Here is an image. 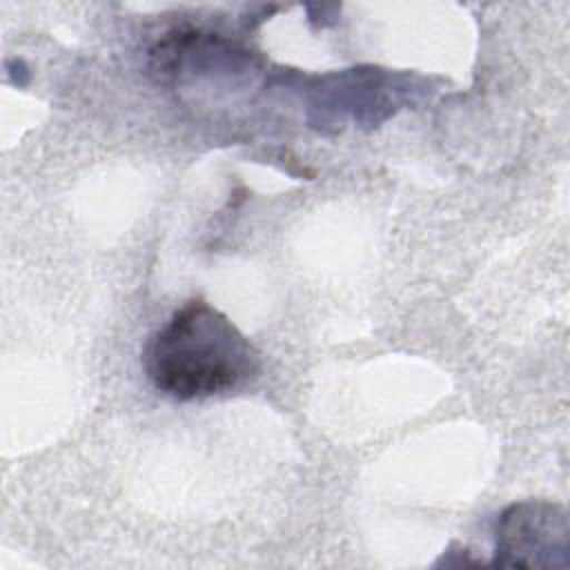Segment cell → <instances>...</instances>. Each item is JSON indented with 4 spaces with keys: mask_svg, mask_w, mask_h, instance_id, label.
<instances>
[{
    "mask_svg": "<svg viewBox=\"0 0 570 570\" xmlns=\"http://www.w3.org/2000/svg\"><path fill=\"white\" fill-rule=\"evenodd\" d=\"M151 385L176 401L238 390L261 372V354L216 307L196 298L158 327L142 352Z\"/></svg>",
    "mask_w": 570,
    "mask_h": 570,
    "instance_id": "cell-1",
    "label": "cell"
},
{
    "mask_svg": "<svg viewBox=\"0 0 570 570\" xmlns=\"http://www.w3.org/2000/svg\"><path fill=\"white\" fill-rule=\"evenodd\" d=\"M570 561V523L563 505L528 499L508 505L494 530V566L548 570Z\"/></svg>",
    "mask_w": 570,
    "mask_h": 570,
    "instance_id": "cell-2",
    "label": "cell"
}]
</instances>
